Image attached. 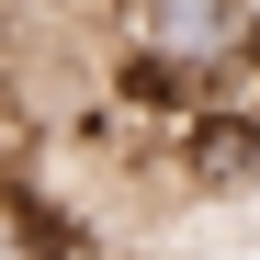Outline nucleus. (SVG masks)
I'll return each mask as SVG.
<instances>
[{"instance_id":"f257e3e1","label":"nucleus","mask_w":260,"mask_h":260,"mask_svg":"<svg viewBox=\"0 0 260 260\" xmlns=\"http://www.w3.org/2000/svg\"><path fill=\"white\" fill-rule=\"evenodd\" d=\"M0 226H12V215H0Z\"/></svg>"}]
</instances>
